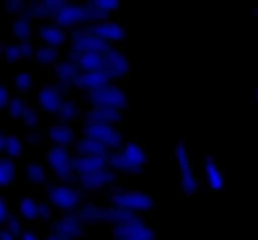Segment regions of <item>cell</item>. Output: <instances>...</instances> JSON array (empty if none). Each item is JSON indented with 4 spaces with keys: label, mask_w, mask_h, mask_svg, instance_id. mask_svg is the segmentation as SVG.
<instances>
[{
    "label": "cell",
    "mask_w": 258,
    "mask_h": 240,
    "mask_svg": "<svg viewBox=\"0 0 258 240\" xmlns=\"http://www.w3.org/2000/svg\"><path fill=\"white\" fill-rule=\"evenodd\" d=\"M88 20H100L108 23L105 10H98L93 5H78V3H68V8H63L55 15V25H88Z\"/></svg>",
    "instance_id": "obj_1"
},
{
    "label": "cell",
    "mask_w": 258,
    "mask_h": 240,
    "mask_svg": "<svg viewBox=\"0 0 258 240\" xmlns=\"http://www.w3.org/2000/svg\"><path fill=\"white\" fill-rule=\"evenodd\" d=\"M86 100L93 103V108H125L128 105V98L123 90H118L115 85H105V88H98V90H88Z\"/></svg>",
    "instance_id": "obj_2"
},
{
    "label": "cell",
    "mask_w": 258,
    "mask_h": 240,
    "mask_svg": "<svg viewBox=\"0 0 258 240\" xmlns=\"http://www.w3.org/2000/svg\"><path fill=\"white\" fill-rule=\"evenodd\" d=\"M48 198H50L53 205H58V208H63V210L71 213L83 200V193L76 190V188H71V185H48Z\"/></svg>",
    "instance_id": "obj_3"
},
{
    "label": "cell",
    "mask_w": 258,
    "mask_h": 240,
    "mask_svg": "<svg viewBox=\"0 0 258 240\" xmlns=\"http://www.w3.org/2000/svg\"><path fill=\"white\" fill-rule=\"evenodd\" d=\"M113 208H123V210H146V208H153V198L146 195V193H136V190H125V193H118V195H110L108 198Z\"/></svg>",
    "instance_id": "obj_4"
},
{
    "label": "cell",
    "mask_w": 258,
    "mask_h": 240,
    "mask_svg": "<svg viewBox=\"0 0 258 240\" xmlns=\"http://www.w3.org/2000/svg\"><path fill=\"white\" fill-rule=\"evenodd\" d=\"M86 135L100 140L108 150H118L120 143H123V135L113 125H103V123H86Z\"/></svg>",
    "instance_id": "obj_5"
},
{
    "label": "cell",
    "mask_w": 258,
    "mask_h": 240,
    "mask_svg": "<svg viewBox=\"0 0 258 240\" xmlns=\"http://www.w3.org/2000/svg\"><path fill=\"white\" fill-rule=\"evenodd\" d=\"M78 180H81L83 190H105V188L118 183V175L113 170L103 168V170H95V173H83Z\"/></svg>",
    "instance_id": "obj_6"
},
{
    "label": "cell",
    "mask_w": 258,
    "mask_h": 240,
    "mask_svg": "<svg viewBox=\"0 0 258 240\" xmlns=\"http://www.w3.org/2000/svg\"><path fill=\"white\" fill-rule=\"evenodd\" d=\"M175 158H178V168H180V185L190 195V193H196V175H193V168H190V160H188L185 143L175 145Z\"/></svg>",
    "instance_id": "obj_7"
},
{
    "label": "cell",
    "mask_w": 258,
    "mask_h": 240,
    "mask_svg": "<svg viewBox=\"0 0 258 240\" xmlns=\"http://www.w3.org/2000/svg\"><path fill=\"white\" fill-rule=\"evenodd\" d=\"M113 238L115 240H156L153 228L143 225V223H128V225H115L113 228Z\"/></svg>",
    "instance_id": "obj_8"
},
{
    "label": "cell",
    "mask_w": 258,
    "mask_h": 240,
    "mask_svg": "<svg viewBox=\"0 0 258 240\" xmlns=\"http://www.w3.org/2000/svg\"><path fill=\"white\" fill-rule=\"evenodd\" d=\"M73 53H110L113 48L108 45V40H103V38H98V35H76L73 38V48H71Z\"/></svg>",
    "instance_id": "obj_9"
},
{
    "label": "cell",
    "mask_w": 258,
    "mask_h": 240,
    "mask_svg": "<svg viewBox=\"0 0 258 240\" xmlns=\"http://www.w3.org/2000/svg\"><path fill=\"white\" fill-rule=\"evenodd\" d=\"M63 8H68L66 0H33L25 13H28L30 18H45V15H53V18H55Z\"/></svg>",
    "instance_id": "obj_10"
},
{
    "label": "cell",
    "mask_w": 258,
    "mask_h": 240,
    "mask_svg": "<svg viewBox=\"0 0 258 240\" xmlns=\"http://www.w3.org/2000/svg\"><path fill=\"white\" fill-rule=\"evenodd\" d=\"M108 73H103V70H90V73H81L78 78L73 80V85L76 88H83V90H98V88H105L108 85Z\"/></svg>",
    "instance_id": "obj_11"
},
{
    "label": "cell",
    "mask_w": 258,
    "mask_h": 240,
    "mask_svg": "<svg viewBox=\"0 0 258 240\" xmlns=\"http://www.w3.org/2000/svg\"><path fill=\"white\" fill-rule=\"evenodd\" d=\"M50 228H53L55 235H66V238H81V235H83V225H81L78 220H71L68 215L53 220Z\"/></svg>",
    "instance_id": "obj_12"
},
{
    "label": "cell",
    "mask_w": 258,
    "mask_h": 240,
    "mask_svg": "<svg viewBox=\"0 0 258 240\" xmlns=\"http://www.w3.org/2000/svg\"><path fill=\"white\" fill-rule=\"evenodd\" d=\"M71 220H78L81 225L83 223H98V220H103V208H98V205H93V203H86V205H81L78 210H71V213H66Z\"/></svg>",
    "instance_id": "obj_13"
},
{
    "label": "cell",
    "mask_w": 258,
    "mask_h": 240,
    "mask_svg": "<svg viewBox=\"0 0 258 240\" xmlns=\"http://www.w3.org/2000/svg\"><path fill=\"white\" fill-rule=\"evenodd\" d=\"M105 73H108V78H120L123 73H128V60H125V55L118 53V50L105 53Z\"/></svg>",
    "instance_id": "obj_14"
},
{
    "label": "cell",
    "mask_w": 258,
    "mask_h": 240,
    "mask_svg": "<svg viewBox=\"0 0 258 240\" xmlns=\"http://www.w3.org/2000/svg\"><path fill=\"white\" fill-rule=\"evenodd\" d=\"M103 220L115 223V225H128V223H141V218L133 210H123V208H103Z\"/></svg>",
    "instance_id": "obj_15"
},
{
    "label": "cell",
    "mask_w": 258,
    "mask_h": 240,
    "mask_svg": "<svg viewBox=\"0 0 258 240\" xmlns=\"http://www.w3.org/2000/svg\"><path fill=\"white\" fill-rule=\"evenodd\" d=\"M86 123H103V125H110L115 120H120V110L115 108H90L86 110Z\"/></svg>",
    "instance_id": "obj_16"
},
{
    "label": "cell",
    "mask_w": 258,
    "mask_h": 240,
    "mask_svg": "<svg viewBox=\"0 0 258 240\" xmlns=\"http://www.w3.org/2000/svg\"><path fill=\"white\" fill-rule=\"evenodd\" d=\"M108 165L110 168H115V170H123V173H133V175H138L141 173V165H136L133 160L128 158L123 150H110L108 153Z\"/></svg>",
    "instance_id": "obj_17"
},
{
    "label": "cell",
    "mask_w": 258,
    "mask_h": 240,
    "mask_svg": "<svg viewBox=\"0 0 258 240\" xmlns=\"http://www.w3.org/2000/svg\"><path fill=\"white\" fill-rule=\"evenodd\" d=\"M48 135H50V140H55V143H58V145H63V148H68L71 143H78V140H76L73 128H71V125H66V123H55V125H50Z\"/></svg>",
    "instance_id": "obj_18"
},
{
    "label": "cell",
    "mask_w": 258,
    "mask_h": 240,
    "mask_svg": "<svg viewBox=\"0 0 258 240\" xmlns=\"http://www.w3.org/2000/svg\"><path fill=\"white\" fill-rule=\"evenodd\" d=\"M76 148H78V153L81 155H95V158H108V148L100 143V140H95V138H83V140H78L76 143Z\"/></svg>",
    "instance_id": "obj_19"
},
{
    "label": "cell",
    "mask_w": 258,
    "mask_h": 240,
    "mask_svg": "<svg viewBox=\"0 0 258 240\" xmlns=\"http://www.w3.org/2000/svg\"><path fill=\"white\" fill-rule=\"evenodd\" d=\"M71 163H73V168H76V170H81V175H83V173L103 170L108 160L105 158H95V155H78V158H73Z\"/></svg>",
    "instance_id": "obj_20"
},
{
    "label": "cell",
    "mask_w": 258,
    "mask_h": 240,
    "mask_svg": "<svg viewBox=\"0 0 258 240\" xmlns=\"http://www.w3.org/2000/svg\"><path fill=\"white\" fill-rule=\"evenodd\" d=\"M40 38L48 43V45H53V48H58L63 40H66V33L60 30V25H50V23H43L40 25Z\"/></svg>",
    "instance_id": "obj_21"
},
{
    "label": "cell",
    "mask_w": 258,
    "mask_h": 240,
    "mask_svg": "<svg viewBox=\"0 0 258 240\" xmlns=\"http://www.w3.org/2000/svg\"><path fill=\"white\" fill-rule=\"evenodd\" d=\"M38 100H40V108H45V110H58V105L63 103V95H60L55 88L45 85V88L38 93Z\"/></svg>",
    "instance_id": "obj_22"
},
{
    "label": "cell",
    "mask_w": 258,
    "mask_h": 240,
    "mask_svg": "<svg viewBox=\"0 0 258 240\" xmlns=\"http://www.w3.org/2000/svg\"><path fill=\"white\" fill-rule=\"evenodd\" d=\"M55 75L63 80V83H71V85H73V80L81 75V65L73 63V60H60V63L55 65Z\"/></svg>",
    "instance_id": "obj_23"
},
{
    "label": "cell",
    "mask_w": 258,
    "mask_h": 240,
    "mask_svg": "<svg viewBox=\"0 0 258 240\" xmlns=\"http://www.w3.org/2000/svg\"><path fill=\"white\" fill-rule=\"evenodd\" d=\"M203 168H206V175H208V183H211V188H221L223 185V178H221V173H218V168H216V160L211 153H206L203 155Z\"/></svg>",
    "instance_id": "obj_24"
},
{
    "label": "cell",
    "mask_w": 258,
    "mask_h": 240,
    "mask_svg": "<svg viewBox=\"0 0 258 240\" xmlns=\"http://www.w3.org/2000/svg\"><path fill=\"white\" fill-rule=\"evenodd\" d=\"M30 15L28 13H23V15H18L15 20H13V33L20 38V40H28L30 38Z\"/></svg>",
    "instance_id": "obj_25"
},
{
    "label": "cell",
    "mask_w": 258,
    "mask_h": 240,
    "mask_svg": "<svg viewBox=\"0 0 258 240\" xmlns=\"http://www.w3.org/2000/svg\"><path fill=\"white\" fill-rule=\"evenodd\" d=\"M53 170H55V175L60 178V180H66V183H73V180H78L76 178V168H73V163L68 160V163H58V165H53Z\"/></svg>",
    "instance_id": "obj_26"
},
{
    "label": "cell",
    "mask_w": 258,
    "mask_h": 240,
    "mask_svg": "<svg viewBox=\"0 0 258 240\" xmlns=\"http://www.w3.org/2000/svg\"><path fill=\"white\" fill-rule=\"evenodd\" d=\"M48 160H50V165H58V163H68V160H73V155L68 153V148L55 145V148L48 150Z\"/></svg>",
    "instance_id": "obj_27"
},
{
    "label": "cell",
    "mask_w": 258,
    "mask_h": 240,
    "mask_svg": "<svg viewBox=\"0 0 258 240\" xmlns=\"http://www.w3.org/2000/svg\"><path fill=\"white\" fill-rule=\"evenodd\" d=\"M123 153L128 155V158L133 160L136 165H141L143 168V163H146V153L138 148V143H125V148H123Z\"/></svg>",
    "instance_id": "obj_28"
},
{
    "label": "cell",
    "mask_w": 258,
    "mask_h": 240,
    "mask_svg": "<svg viewBox=\"0 0 258 240\" xmlns=\"http://www.w3.org/2000/svg\"><path fill=\"white\" fill-rule=\"evenodd\" d=\"M35 58H38V63H53L55 58H58V48H53V45H43V48H38L35 50Z\"/></svg>",
    "instance_id": "obj_29"
},
{
    "label": "cell",
    "mask_w": 258,
    "mask_h": 240,
    "mask_svg": "<svg viewBox=\"0 0 258 240\" xmlns=\"http://www.w3.org/2000/svg\"><path fill=\"white\" fill-rule=\"evenodd\" d=\"M63 120H71V118H76V113H78V108H76V103L73 100H68V98H63V103L58 105V110H55Z\"/></svg>",
    "instance_id": "obj_30"
},
{
    "label": "cell",
    "mask_w": 258,
    "mask_h": 240,
    "mask_svg": "<svg viewBox=\"0 0 258 240\" xmlns=\"http://www.w3.org/2000/svg\"><path fill=\"white\" fill-rule=\"evenodd\" d=\"M20 213H23L25 218H38V203L30 200V198H23V200H20Z\"/></svg>",
    "instance_id": "obj_31"
},
{
    "label": "cell",
    "mask_w": 258,
    "mask_h": 240,
    "mask_svg": "<svg viewBox=\"0 0 258 240\" xmlns=\"http://www.w3.org/2000/svg\"><path fill=\"white\" fill-rule=\"evenodd\" d=\"M5 150H8V155H20V150H23V140H20L18 135H8Z\"/></svg>",
    "instance_id": "obj_32"
},
{
    "label": "cell",
    "mask_w": 258,
    "mask_h": 240,
    "mask_svg": "<svg viewBox=\"0 0 258 240\" xmlns=\"http://www.w3.org/2000/svg\"><path fill=\"white\" fill-rule=\"evenodd\" d=\"M28 175H30V180H35V183H45L48 178H45V170L38 165V163H30L28 165Z\"/></svg>",
    "instance_id": "obj_33"
},
{
    "label": "cell",
    "mask_w": 258,
    "mask_h": 240,
    "mask_svg": "<svg viewBox=\"0 0 258 240\" xmlns=\"http://www.w3.org/2000/svg\"><path fill=\"white\" fill-rule=\"evenodd\" d=\"M28 105H25V100L23 98H10V105H8V110H10V115L13 118H18V115H23V110H25Z\"/></svg>",
    "instance_id": "obj_34"
},
{
    "label": "cell",
    "mask_w": 258,
    "mask_h": 240,
    "mask_svg": "<svg viewBox=\"0 0 258 240\" xmlns=\"http://www.w3.org/2000/svg\"><path fill=\"white\" fill-rule=\"evenodd\" d=\"M20 118L25 120V125H28V128H35V125H38V110H35V108H30V105L23 110V115H20Z\"/></svg>",
    "instance_id": "obj_35"
},
{
    "label": "cell",
    "mask_w": 258,
    "mask_h": 240,
    "mask_svg": "<svg viewBox=\"0 0 258 240\" xmlns=\"http://www.w3.org/2000/svg\"><path fill=\"white\" fill-rule=\"evenodd\" d=\"M5 8H8L10 13H20V15H23V13L28 10L25 0H8V3H5Z\"/></svg>",
    "instance_id": "obj_36"
},
{
    "label": "cell",
    "mask_w": 258,
    "mask_h": 240,
    "mask_svg": "<svg viewBox=\"0 0 258 240\" xmlns=\"http://www.w3.org/2000/svg\"><path fill=\"white\" fill-rule=\"evenodd\" d=\"M88 5H93V8H98V10H113V8H118L115 0H90Z\"/></svg>",
    "instance_id": "obj_37"
},
{
    "label": "cell",
    "mask_w": 258,
    "mask_h": 240,
    "mask_svg": "<svg viewBox=\"0 0 258 240\" xmlns=\"http://www.w3.org/2000/svg\"><path fill=\"white\" fill-rule=\"evenodd\" d=\"M8 233L23 235V230H20V218H18V215H10V218H8Z\"/></svg>",
    "instance_id": "obj_38"
},
{
    "label": "cell",
    "mask_w": 258,
    "mask_h": 240,
    "mask_svg": "<svg viewBox=\"0 0 258 240\" xmlns=\"http://www.w3.org/2000/svg\"><path fill=\"white\" fill-rule=\"evenodd\" d=\"M43 135H45L43 130H30V133H25V143L28 145H38L43 140Z\"/></svg>",
    "instance_id": "obj_39"
},
{
    "label": "cell",
    "mask_w": 258,
    "mask_h": 240,
    "mask_svg": "<svg viewBox=\"0 0 258 240\" xmlns=\"http://www.w3.org/2000/svg\"><path fill=\"white\" fill-rule=\"evenodd\" d=\"M30 83H33V78H30V73H18V78H15V85L23 90V88H30Z\"/></svg>",
    "instance_id": "obj_40"
},
{
    "label": "cell",
    "mask_w": 258,
    "mask_h": 240,
    "mask_svg": "<svg viewBox=\"0 0 258 240\" xmlns=\"http://www.w3.org/2000/svg\"><path fill=\"white\" fill-rule=\"evenodd\" d=\"M5 55H8V60H18L20 58V45H8L5 48Z\"/></svg>",
    "instance_id": "obj_41"
},
{
    "label": "cell",
    "mask_w": 258,
    "mask_h": 240,
    "mask_svg": "<svg viewBox=\"0 0 258 240\" xmlns=\"http://www.w3.org/2000/svg\"><path fill=\"white\" fill-rule=\"evenodd\" d=\"M3 168H5V175H8V180H13V178H15V165H13V160L3 158Z\"/></svg>",
    "instance_id": "obj_42"
},
{
    "label": "cell",
    "mask_w": 258,
    "mask_h": 240,
    "mask_svg": "<svg viewBox=\"0 0 258 240\" xmlns=\"http://www.w3.org/2000/svg\"><path fill=\"white\" fill-rule=\"evenodd\" d=\"M20 55H25V58H28V55H35V48L30 45V40H23V43H20Z\"/></svg>",
    "instance_id": "obj_43"
},
{
    "label": "cell",
    "mask_w": 258,
    "mask_h": 240,
    "mask_svg": "<svg viewBox=\"0 0 258 240\" xmlns=\"http://www.w3.org/2000/svg\"><path fill=\"white\" fill-rule=\"evenodd\" d=\"M38 218H43V220L50 218V205L48 203H38Z\"/></svg>",
    "instance_id": "obj_44"
},
{
    "label": "cell",
    "mask_w": 258,
    "mask_h": 240,
    "mask_svg": "<svg viewBox=\"0 0 258 240\" xmlns=\"http://www.w3.org/2000/svg\"><path fill=\"white\" fill-rule=\"evenodd\" d=\"M5 105H10V98H8V88L0 85V108H5Z\"/></svg>",
    "instance_id": "obj_45"
},
{
    "label": "cell",
    "mask_w": 258,
    "mask_h": 240,
    "mask_svg": "<svg viewBox=\"0 0 258 240\" xmlns=\"http://www.w3.org/2000/svg\"><path fill=\"white\" fill-rule=\"evenodd\" d=\"M10 215H8V205H5V200H3V195H0V220H8Z\"/></svg>",
    "instance_id": "obj_46"
},
{
    "label": "cell",
    "mask_w": 258,
    "mask_h": 240,
    "mask_svg": "<svg viewBox=\"0 0 258 240\" xmlns=\"http://www.w3.org/2000/svg\"><path fill=\"white\" fill-rule=\"evenodd\" d=\"M5 183H10V180H8V175H5V168H3V158H0V185H5Z\"/></svg>",
    "instance_id": "obj_47"
},
{
    "label": "cell",
    "mask_w": 258,
    "mask_h": 240,
    "mask_svg": "<svg viewBox=\"0 0 258 240\" xmlns=\"http://www.w3.org/2000/svg\"><path fill=\"white\" fill-rule=\"evenodd\" d=\"M0 240H15V235L8 233V230H0Z\"/></svg>",
    "instance_id": "obj_48"
},
{
    "label": "cell",
    "mask_w": 258,
    "mask_h": 240,
    "mask_svg": "<svg viewBox=\"0 0 258 240\" xmlns=\"http://www.w3.org/2000/svg\"><path fill=\"white\" fill-rule=\"evenodd\" d=\"M20 240H38V238H35V233H30V230H25V233L20 235Z\"/></svg>",
    "instance_id": "obj_49"
},
{
    "label": "cell",
    "mask_w": 258,
    "mask_h": 240,
    "mask_svg": "<svg viewBox=\"0 0 258 240\" xmlns=\"http://www.w3.org/2000/svg\"><path fill=\"white\" fill-rule=\"evenodd\" d=\"M5 143H8V135L0 130V150H5Z\"/></svg>",
    "instance_id": "obj_50"
},
{
    "label": "cell",
    "mask_w": 258,
    "mask_h": 240,
    "mask_svg": "<svg viewBox=\"0 0 258 240\" xmlns=\"http://www.w3.org/2000/svg\"><path fill=\"white\" fill-rule=\"evenodd\" d=\"M45 240H58V235H53V233H50V235H48Z\"/></svg>",
    "instance_id": "obj_51"
},
{
    "label": "cell",
    "mask_w": 258,
    "mask_h": 240,
    "mask_svg": "<svg viewBox=\"0 0 258 240\" xmlns=\"http://www.w3.org/2000/svg\"><path fill=\"white\" fill-rule=\"evenodd\" d=\"M55 235V233H53ZM58 240H73V238H66V235H58Z\"/></svg>",
    "instance_id": "obj_52"
},
{
    "label": "cell",
    "mask_w": 258,
    "mask_h": 240,
    "mask_svg": "<svg viewBox=\"0 0 258 240\" xmlns=\"http://www.w3.org/2000/svg\"><path fill=\"white\" fill-rule=\"evenodd\" d=\"M0 53H3V43H0Z\"/></svg>",
    "instance_id": "obj_53"
},
{
    "label": "cell",
    "mask_w": 258,
    "mask_h": 240,
    "mask_svg": "<svg viewBox=\"0 0 258 240\" xmlns=\"http://www.w3.org/2000/svg\"><path fill=\"white\" fill-rule=\"evenodd\" d=\"M256 100H258V88H256Z\"/></svg>",
    "instance_id": "obj_54"
}]
</instances>
